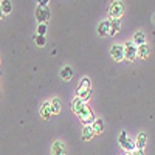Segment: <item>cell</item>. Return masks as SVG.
<instances>
[{
	"instance_id": "cell-1",
	"label": "cell",
	"mask_w": 155,
	"mask_h": 155,
	"mask_svg": "<svg viewBox=\"0 0 155 155\" xmlns=\"http://www.w3.org/2000/svg\"><path fill=\"white\" fill-rule=\"evenodd\" d=\"M123 12H124V5L121 0H113L110 8H109V16L112 19H121L123 16Z\"/></svg>"
},
{
	"instance_id": "cell-2",
	"label": "cell",
	"mask_w": 155,
	"mask_h": 155,
	"mask_svg": "<svg viewBox=\"0 0 155 155\" xmlns=\"http://www.w3.org/2000/svg\"><path fill=\"white\" fill-rule=\"evenodd\" d=\"M118 141H120V146L123 147V150H126V152H132V150H135V149H137L134 141H132V140H129V137H127V132H126V130H123V132L120 134Z\"/></svg>"
},
{
	"instance_id": "cell-3",
	"label": "cell",
	"mask_w": 155,
	"mask_h": 155,
	"mask_svg": "<svg viewBox=\"0 0 155 155\" xmlns=\"http://www.w3.org/2000/svg\"><path fill=\"white\" fill-rule=\"evenodd\" d=\"M138 58V47L130 41V42H127L126 45H124V59H127V61H135Z\"/></svg>"
},
{
	"instance_id": "cell-4",
	"label": "cell",
	"mask_w": 155,
	"mask_h": 155,
	"mask_svg": "<svg viewBox=\"0 0 155 155\" xmlns=\"http://www.w3.org/2000/svg\"><path fill=\"white\" fill-rule=\"evenodd\" d=\"M78 116H79V120H81V123H82L84 126H92L93 121L96 120V118H95V115H93V112L90 110L88 106H87L79 115H78Z\"/></svg>"
},
{
	"instance_id": "cell-5",
	"label": "cell",
	"mask_w": 155,
	"mask_h": 155,
	"mask_svg": "<svg viewBox=\"0 0 155 155\" xmlns=\"http://www.w3.org/2000/svg\"><path fill=\"white\" fill-rule=\"evenodd\" d=\"M36 19H37L39 23H47L50 20V9L47 6L37 5V8H36Z\"/></svg>"
},
{
	"instance_id": "cell-6",
	"label": "cell",
	"mask_w": 155,
	"mask_h": 155,
	"mask_svg": "<svg viewBox=\"0 0 155 155\" xmlns=\"http://www.w3.org/2000/svg\"><path fill=\"white\" fill-rule=\"evenodd\" d=\"M110 56L113 58L115 62H121V61L124 59V45L115 44V45L110 48Z\"/></svg>"
},
{
	"instance_id": "cell-7",
	"label": "cell",
	"mask_w": 155,
	"mask_h": 155,
	"mask_svg": "<svg viewBox=\"0 0 155 155\" xmlns=\"http://www.w3.org/2000/svg\"><path fill=\"white\" fill-rule=\"evenodd\" d=\"M51 155H67V146L61 140H56L51 146Z\"/></svg>"
},
{
	"instance_id": "cell-8",
	"label": "cell",
	"mask_w": 155,
	"mask_h": 155,
	"mask_svg": "<svg viewBox=\"0 0 155 155\" xmlns=\"http://www.w3.org/2000/svg\"><path fill=\"white\" fill-rule=\"evenodd\" d=\"M85 107H87V102H85V101H82L79 96H76V98L71 101V109H73V112H74L76 115H79Z\"/></svg>"
},
{
	"instance_id": "cell-9",
	"label": "cell",
	"mask_w": 155,
	"mask_h": 155,
	"mask_svg": "<svg viewBox=\"0 0 155 155\" xmlns=\"http://www.w3.org/2000/svg\"><path fill=\"white\" fill-rule=\"evenodd\" d=\"M146 144H147V135H146L144 132H140V134L137 135L135 147H137V149H141V150H144Z\"/></svg>"
},
{
	"instance_id": "cell-10",
	"label": "cell",
	"mask_w": 155,
	"mask_h": 155,
	"mask_svg": "<svg viewBox=\"0 0 155 155\" xmlns=\"http://www.w3.org/2000/svg\"><path fill=\"white\" fill-rule=\"evenodd\" d=\"M110 33V20H102L98 25V34L99 36H109Z\"/></svg>"
},
{
	"instance_id": "cell-11",
	"label": "cell",
	"mask_w": 155,
	"mask_h": 155,
	"mask_svg": "<svg viewBox=\"0 0 155 155\" xmlns=\"http://www.w3.org/2000/svg\"><path fill=\"white\" fill-rule=\"evenodd\" d=\"M137 47H140V45H144L146 44V34H144V31H137L135 34H134V41H132Z\"/></svg>"
},
{
	"instance_id": "cell-12",
	"label": "cell",
	"mask_w": 155,
	"mask_h": 155,
	"mask_svg": "<svg viewBox=\"0 0 155 155\" xmlns=\"http://www.w3.org/2000/svg\"><path fill=\"white\" fill-rule=\"evenodd\" d=\"M121 30V19H112L110 20V33L109 36H115Z\"/></svg>"
},
{
	"instance_id": "cell-13",
	"label": "cell",
	"mask_w": 155,
	"mask_h": 155,
	"mask_svg": "<svg viewBox=\"0 0 155 155\" xmlns=\"http://www.w3.org/2000/svg\"><path fill=\"white\" fill-rule=\"evenodd\" d=\"M51 107H50V101L48 102H44L42 104V107H41V116L44 120H50L51 118Z\"/></svg>"
},
{
	"instance_id": "cell-14",
	"label": "cell",
	"mask_w": 155,
	"mask_h": 155,
	"mask_svg": "<svg viewBox=\"0 0 155 155\" xmlns=\"http://www.w3.org/2000/svg\"><path fill=\"white\" fill-rule=\"evenodd\" d=\"M61 78L64 81H71V78H73V68L70 65H65L62 70H61Z\"/></svg>"
},
{
	"instance_id": "cell-15",
	"label": "cell",
	"mask_w": 155,
	"mask_h": 155,
	"mask_svg": "<svg viewBox=\"0 0 155 155\" xmlns=\"http://www.w3.org/2000/svg\"><path fill=\"white\" fill-rule=\"evenodd\" d=\"M92 127H93L95 135H99V134H102V130H104V121H102L101 118H96V120L93 121Z\"/></svg>"
},
{
	"instance_id": "cell-16",
	"label": "cell",
	"mask_w": 155,
	"mask_h": 155,
	"mask_svg": "<svg viewBox=\"0 0 155 155\" xmlns=\"http://www.w3.org/2000/svg\"><path fill=\"white\" fill-rule=\"evenodd\" d=\"M93 135H95L93 127L92 126H84V129H82V140L84 141H90L93 138Z\"/></svg>"
},
{
	"instance_id": "cell-17",
	"label": "cell",
	"mask_w": 155,
	"mask_h": 155,
	"mask_svg": "<svg viewBox=\"0 0 155 155\" xmlns=\"http://www.w3.org/2000/svg\"><path fill=\"white\" fill-rule=\"evenodd\" d=\"M50 107H51V113L53 115H58L61 112V101L59 98H53L50 101Z\"/></svg>"
},
{
	"instance_id": "cell-18",
	"label": "cell",
	"mask_w": 155,
	"mask_h": 155,
	"mask_svg": "<svg viewBox=\"0 0 155 155\" xmlns=\"http://www.w3.org/2000/svg\"><path fill=\"white\" fill-rule=\"evenodd\" d=\"M82 90H92V82H90L88 78H82V81H81L76 92H82Z\"/></svg>"
},
{
	"instance_id": "cell-19",
	"label": "cell",
	"mask_w": 155,
	"mask_h": 155,
	"mask_svg": "<svg viewBox=\"0 0 155 155\" xmlns=\"http://www.w3.org/2000/svg\"><path fill=\"white\" fill-rule=\"evenodd\" d=\"M0 8H2L3 14H9V12L12 11V3H11V0H2V2H0Z\"/></svg>"
},
{
	"instance_id": "cell-20",
	"label": "cell",
	"mask_w": 155,
	"mask_h": 155,
	"mask_svg": "<svg viewBox=\"0 0 155 155\" xmlns=\"http://www.w3.org/2000/svg\"><path fill=\"white\" fill-rule=\"evenodd\" d=\"M149 51H150V50H149V47H147L146 44H144V45H140V47H138V56H140L141 59H146V58L149 56Z\"/></svg>"
},
{
	"instance_id": "cell-21",
	"label": "cell",
	"mask_w": 155,
	"mask_h": 155,
	"mask_svg": "<svg viewBox=\"0 0 155 155\" xmlns=\"http://www.w3.org/2000/svg\"><path fill=\"white\" fill-rule=\"evenodd\" d=\"M47 41H45V36H41V34H37L36 36V45L37 47H45Z\"/></svg>"
},
{
	"instance_id": "cell-22",
	"label": "cell",
	"mask_w": 155,
	"mask_h": 155,
	"mask_svg": "<svg viewBox=\"0 0 155 155\" xmlns=\"http://www.w3.org/2000/svg\"><path fill=\"white\" fill-rule=\"evenodd\" d=\"M45 33H47V25L45 23H39L37 25V34L45 36Z\"/></svg>"
},
{
	"instance_id": "cell-23",
	"label": "cell",
	"mask_w": 155,
	"mask_h": 155,
	"mask_svg": "<svg viewBox=\"0 0 155 155\" xmlns=\"http://www.w3.org/2000/svg\"><path fill=\"white\" fill-rule=\"evenodd\" d=\"M130 155H144V152L141 150V149H135V150L130 152Z\"/></svg>"
},
{
	"instance_id": "cell-24",
	"label": "cell",
	"mask_w": 155,
	"mask_h": 155,
	"mask_svg": "<svg viewBox=\"0 0 155 155\" xmlns=\"http://www.w3.org/2000/svg\"><path fill=\"white\" fill-rule=\"evenodd\" d=\"M48 2H50V0H37V3L41 5V6H47V5H48Z\"/></svg>"
},
{
	"instance_id": "cell-25",
	"label": "cell",
	"mask_w": 155,
	"mask_h": 155,
	"mask_svg": "<svg viewBox=\"0 0 155 155\" xmlns=\"http://www.w3.org/2000/svg\"><path fill=\"white\" fill-rule=\"evenodd\" d=\"M3 16H5V14H3V11H2V8H0V19H2Z\"/></svg>"
},
{
	"instance_id": "cell-26",
	"label": "cell",
	"mask_w": 155,
	"mask_h": 155,
	"mask_svg": "<svg viewBox=\"0 0 155 155\" xmlns=\"http://www.w3.org/2000/svg\"><path fill=\"white\" fill-rule=\"evenodd\" d=\"M2 73H3V71H2V68H0V76H2Z\"/></svg>"
},
{
	"instance_id": "cell-27",
	"label": "cell",
	"mask_w": 155,
	"mask_h": 155,
	"mask_svg": "<svg viewBox=\"0 0 155 155\" xmlns=\"http://www.w3.org/2000/svg\"><path fill=\"white\" fill-rule=\"evenodd\" d=\"M124 155H130V153H124Z\"/></svg>"
}]
</instances>
